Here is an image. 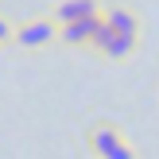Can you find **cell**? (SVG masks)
I'll return each instance as SVG.
<instances>
[{
  "mask_svg": "<svg viewBox=\"0 0 159 159\" xmlns=\"http://www.w3.org/2000/svg\"><path fill=\"white\" fill-rule=\"evenodd\" d=\"M12 31H16V27L4 20V16H0V47H4V43H12Z\"/></svg>",
  "mask_w": 159,
  "mask_h": 159,
  "instance_id": "obj_7",
  "label": "cell"
},
{
  "mask_svg": "<svg viewBox=\"0 0 159 159\" xmlns=\"http://www.w3.org/2000/svg\"><path fill=\"white\" fill-rule=\"evenodd\" d=\"M89 152L97 159H136L132 144L113 128V124H97V128L89 132Z\"/></svg>",
  "mask_w": 159,
  "mask_h": 159,
  "instance_id": "obj_2",
  "label": "cell"
},
{
  "mask_svg": "<svg viewBox=\"0 0 159 159\" xmlns=\"http://www.w3.org/2000/svg\"><path fill=\"white\" fill-rule=\"evenodd\" d=\"M101 8H97V0H58L54 4V12H51V20L58 23H74V20H85V16H97Z\"/></svg>",
  "mask_w": 159,
  "mask_h": 159,
  "instance_id": "obj_4",
  "label": "cell"
},
{
  "mask_svg": "<svg viewBox=\"0 0 159 159\" xmlns=\"http://www.w3.org/2000/svg\"><path fill=\"white\" fill-rule=\"evenodd\" d=\"M97 27H101V12L85 16V20H74V23H62L58 27V43H66V47H89V39H93Z\"/></svg>",
  "mask_w": 159,
  "mask_h": 159,
  "instance_id": "obj_3",
  "label": "cell"
},
{
  "mask_svg": "<svg viewBox=\"0 0 159 159\" xmlns=\"http://www.w3.org/2000/svg\"><path fill=\"white\" fill-rule=\"evenodd\" d=\"M54 39H58V23H54L51 16H35V20L20 23V27L12 31V43L23 47V51H43V47H51Z\"/></svg>",
  "mask_w": 159,
  "mask_h": 159,
  "instance_id": "obj_1",
  "label": "cell"
},
{
  "mask_svg": "<svg viewBox=\"0 0 159 159\" xmlns=\"http://www.w3.org/2000/svg\"><path fill=\"white\" fill-rule=\"evenodd\" d=\"M101 20H105V27L113 31V35L140 39V16L132 12V8H109V12H101Z\"/></svg>",
  "mask_w": 159,
  "mask_h": 159,
  "instance_id": "obj_5",
  "label": "cell"
},
{
  "mask_svg": "<svg viewBox=\"0 0 159 159\" xmlns=\"http://www.w3.org/2000/svg\"><path fill=\"white\" fill-rule=\"evenodd\" d=\"M136 43L140 39H132V35H109V43H105V58H113V62H124V58H132V51H136Z\"/></svg>",
  "mask_w": 159,
  "mask_h": 159,
  "instance_id": "obj_6",
  "label": "cell"
}]
</instances>
